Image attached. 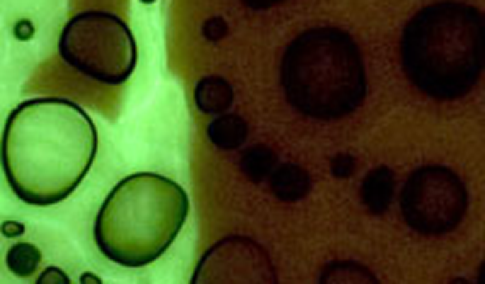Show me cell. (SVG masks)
<instances>
[{
	"instance_id": "52a82bcc",
	"label": "cell",
	"mask_w": 485,
	"mask_h": 284,
	"mask_svg": "<svg viewBox=\"0 0 485 284\" xmlns=\"http://www.w3.org/2000/svg\"><path fill=\"white\" fill-rule=\"evenodd\" d=\"M194 284H275L270 253L248 236H226L204 253L192 275Z\"/></svg>"
},
{
	"instance_id": "30bf717a",
	"label": "cell",
	"mask_w": 485,
	"mask_h": 284,
	"mask_svg": "<svg viewBox=\"0 0 485 284\" xmlns=\"http://www.w3.org/2000/svg\"><path fill=\"white\" fill-rule=\"evenodd\" d=\"M272 192L284 202H296L301 197L308 195L311 190V178L306 175L304 168L291 166V163H284L279 166L275 173H272Z\"/></svg>"
},
{
	"instance_id": "ba28073f",
	"label": "cell",
	"mask_w": 485,
	"mask_h": 284,
	"mask_svg": "<svg viewBox=\"0 0 485 284\" xmlns=\"http://www.w3.org/2000/svg\"><path fill=\"white\" fill-rule=\"evenodd\" d=\"M233 100H236L233 85L221 76L199 78L197 85H194V105H197L199 112H204L209 117H219L228 112Z\"/></svg>"
},
{
	"instance_id": "ffe728a7",
	"label": "cell",
	"mask_w": 485,
	"mask_h": 284,
	"mask_svg": "<svg viewBox=\"0 0 485 284\" xmlns=\"http://www.w3.org/2000/svg\"><path fill=\"white\" fill-rule=\"evenodd\" d=\"M141 3H146V5H151V3H156V0H141Z\"/></svg>"
},
{
	"instance_id": "3957f363",
	"label": "cell",
	"mask_w": 485,
	"mask_h": 284,
	"mask_svg": "<svg viewBox=\"0 0 485 284\" xmlns=\"http://www.w3.org/2000/svg\"><path fill=\"white\" fill-rule=\"evenodd\" d=\"M190 197L175 180L134 173L119 180L95 217L97 251L122 268L156 263L180 236Z\"/></svg>"
},
{
	"instance_id": "6da1fadb",
	"label": "cell",
	"mask_w": 485,
	"mask_h": 284,
	"mask_svg": "<svg viewBox=\"0 0 485 284\" xmlns=\"http://www.w3.org/2000/svg\"><path fill=\"white\" fill-rule=\"evenodd\" d=\"M97 146L95 122L81 105L64 98H32L5 119L0 166L17 200L51 207L81 187Z\"/></svg>"
},
{
	"instance_id": "4fadbf2b",
	"label": "cell",
	"mask_w": 485,
	"mask_h": 284,
	"mask_svg": "<svg viewBox=\"0 0 485 284\" xmlns=\"http://www.w3.org/2000/svg\"><path fill=\"white\" fill-rule=\"evenodd\" d=\"M260 151L262 149H255V151L245 153V161H243V170L255 180H260L262 175H267V173H270V168L275 166V156H272L267 149H265V156H260Z\"/></svg>"
},
{
	"instance_id": "7a4b0ae2",
	"label": "cell",
	"mask_w": 485,
	"mask_h": 284,
	"mask_svg": "<svg viewBox=\"0 0 485 284\" xmlns=\"http://www.w3.org/2000/svg\"><path fill=\"white\" fill-rule=\"evenodd\" d=\"M485 22L476 5L439 0L408 20L401 37L403 73L432 100H461L483 76Z\"/></svg>"
},
{
	"instance_id": "e0dca14e",
	"label": "cell",
	"mask_w": 485,
	"mask_h": 284,
	"mask_svg": "<svg viewBox=\"0 0 485 284\" xmlns=\"http://www.w3.org/2000/svg\"><path fill=\"white\" fill-rule=\"evenodd\" d=\"M15 34H17V39H22V42H27V39H32V34H34V27H32V22L30 20H20L15 25Z\"/></svg>"
},
{
	"instance_id": "ac0fdd59",
	"label": "cell",
	"mask_w": 485,
	"mask_h": 284,
	"mask_svg": "<svg viewBox=\"0 0 485 284\" xmlns=\"http://www.w3.org/2000/svg\"><path fill=\"white\" fill-rule=\"evenodd\" d=\"M0 231H3V236L13 238V236H20L22 231H25V226H22V224H17V221H5V224L0 226Z\"/></svg>"
},
{
	"instance_id": "5b68a950",
	"label": "cell",
	"mask_w": 485,
	"mask_h": 284,
	"mask_svg": "<svg viewBox=\"0 0 485 284\" xmlns=\"http://www.w3.org/2000/svg\"><path fill=\"white\" fill-rule=\"evenodd\" d=\"M59 54L73 71L105 85H122L139 61V47L129 25L114 13L85 10L66 22Z\"/></svg>"
},
{
	"instance_id": "277c9868",
	"label": "cell",
	"mask_w": 485,
	"mask_h": 284,
	"mask_svg": "<svg viewBox=\"0 0 485 284\" xmlns=\"http://www.w3.org/2000/svg\"><path fill=\"white\" fill-rule=\"evenodd\" d=\"M279 76L289 105L321 122L350 117L369 93L362 49L340 27H311L291 39Z\"/></svg>"
},
{
	"instance_id": "5bb4252c",
	"label": "cell",
	"mask_w": 485,
	"mask_h": 284,
	"mask_svg": "<svg viewBox=\"0 0 485 284\" xmlns=\"http://www.w3.org/2000/svg\"><path fill=\"white\" fill-rule=\"evenodd\" d=\"M224 34H226V22L221 20V17H211V20H207V25H204V37H207L209 42H219Z\"/></svg>"
},
{
	"instance_id": "2e32d148",
	"label": "cell",
	"mask_w": 485,
	"mask_h": 284,
	"mask_svg": "<svg viewBox=\"0 0 485 284\" xmlns=\"http://www.w3.org/2000/svg\"><path fill=\"white\" fill-rule=\"evenodd\" d=\"M352 168H355V161H352L350 156H340V158H335V163H333V170L338 178H347V173H350Z\"/></svg>"
},
{
	"instance_id": "7c38bea8",
	"label": "cell",
	"mask_w": 485,
	"mask_h": 284,
	"mask_svg": "<svg viewBox=\"0 0 485 284\" xmlns=\"http://www.w3.org/2000/svg\"><path fill=\"white\" fill-rule=\"evenodd\" d=\"M42 263V253L32 243H15L5 255V265L15 277H32Z\"/></svg>"
},
{
	"instance_id": "8fae6325",
	"label": "cell",
	"mask_w": 485,
	"mask_h": 284,
	"mask_svg": "<svg viewBox=\"0 0 485 284\" xmlns=\"http://www.w3.org/2000/svg\"><path fill=\"white\" fill-rule=\"evenodd\" d=\"M362 195L364 204L369 207V212L384 214L391 207L393 200V173L388 168H376L374 173L367 175V180L362 183Z\"/></svg>"
},
{
	"instance_id": "d6986e66",
	"label": "cell",
	"mask_w": 485,
	"mask_h": 284,
	"mask_svg": "<svg viewBox=\"0 0 485 284\" xmlns=\"http://www.w3.org/2000/svg\"><path fill=\"white\" fill-rule=\"evenodd\" d=\"M243 3L253 10H267V8H272V5L284 3V0H243Z\"/></svg>"
},
{
	"instance_id": "9c48e42d",
	"label": "cell",
	"mask_w": 485,
	"mask_h": 284,
	"mask_svg": "<svg viewBox=\"0 0 485 284\" xmlns=\"http://www.w3.org/2000/svg\"><path fill=\"white\" fill-rule=\"evenodd\" d=\"M207 136L214 146L224 151H233V149H241L248 139V124H245L243 117L238 115H219L214 117V122L207 127Z\"/></svg>"
},
{
	"instance_id": "8992f818",
	"label": "cell",
	"mask_w": 485,
	"mask_h": 284,
	"mask_svg": "<svg viewBox=\"0 0 485 284\" xmlns=\"http://www.w3.org/2000/svg\"><path fill=\"white\" fill-rule=\"evenodd\" d=\"M403 221L422 236H447L469 214V187L447 166H422L398 195Z\"/></svg>"
},
{
	"instance_id": "9a60e30c",
	"label": "cell",
	"mask_w": 485,
	"mask_h": 284,
	"mask_svg": "<svg viewBox=\"0 0 485 284\" xmlns=\"http://www.w3.org/2000/svg\"><path fill=\"white\" fill-rule=\"evenodd\" d=\"M39 282H42V284H49V282H64V284H68L71 280H68V275H66L64 270L49 268V270H44V275H39Z\"/></svg>"
}]
</instances>
